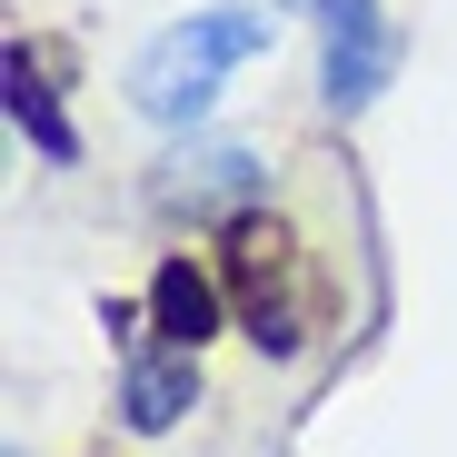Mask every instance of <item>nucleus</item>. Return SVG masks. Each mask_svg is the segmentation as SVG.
Here are the masks:
<instances>
[{
  "instance_id": "obj_4",
  "label": "nucleus",
  "mask_w": 457,
  "mask_h": 457,
  "mask_svg": "<svg viewBox=\"0 0 457 457\" xmlns=\"http://www.w3.org/2000/svg\"><path fill=\"white\" fill-rule=\"evenodd\" d=\"M199 408V348H129V378H120V418L139 428V437H160V428H179Z\"/></svg>"
},
{
  "instance_id": "obj_6",
  "label": "nucleus",
  "mask_w": 457,
  "mask_h": 457,
  "mask_svg": "<svg viewBox=\"0 0 457 457\" xmlns=\"http://www.w3.org/2000/svg\"><path fill=\"white\" fill-rule=\"evenodd\" d=\"M149 319H160V338H179V348H209L219 338V278L199 259H160V278H149Z\"/></svg>"
},
{
  "instance_id": "obj_3",
  "label": "nucleus",
  "mask_w": 457,
  "mask_h": 457,
  "mask_svg": "<svg viewBox=\"0 0 457 457\" xmlns=\"http://www.w3.org/2000/svg\"><path fill=\"white\" fill-rule=\"evenodd\" d=\"M149 199L170 219H239L269 199V170H259V149H189V160H170V179Z\"/></svg>"
},
{
  "instance_id": "obj_2",
  "label": "nucleus",
  "mask_w": 457,
  "mask_h": 457,
  "mask_svg": "<svg viewBox=\"0 0 457 457\" xmlns=\"http://www.w3.org/2000/svg\"><path fill=\"white\" fill-rule=\"evenodd\" d=\"M219 269H228V288H239V309H249V338H259L269 358H288L298 328H309V298H298V239H288L278 219L239 209V219H219Z\"/></svg>"
},
{
  "instance_id": "obj_7",
  "label": "nucleus",
  "mask_w": 457,
  "mask_h": 457,
  "mask_svg": "<svg viewBox=\"0 0 457 457\" xmlns=\"http://www.w3.org/2000/svg\"><path fill=\"white\" fill-rule=\"evenodd\" d=\"M11 120H21V129H30L40 149H50V160H80V129H70V120H60V100L40 90L30 50H11Z\"/></svg>"
},
{
  "instance_id": "obj_5",
  "label": "nucleus",
  "mask_w": 457,
  "mask_h": 457,
  "mask_svg": "<svg viewBox=\"0 0 457 457\" xmlns=\"http://www.w3.org/2000/svg\"><path fill=\"white\" fill-rule=\"evenodd\" d=\"M328 100L358 110L378 100V80H388V30H378V0H328Z\"/></svg>"
},
{
  "instance_id": "obj_1",
  "label": "nucleus",
  "mask_w": 457,
  "mask_h": 457,
  "mask_svg": "<svg viewBox=\"0 0 457 457\" xmlns=\"http://www.w3.org/2000/svg\"><path fill=\"white\" fill-rule=\"evenodd\" d=\"M259 50H269V11H199V21H179V30H160V40L139 50L129 100L149 120H199L219 100V70H239Z\"/></svg>"
}]
</instances>
